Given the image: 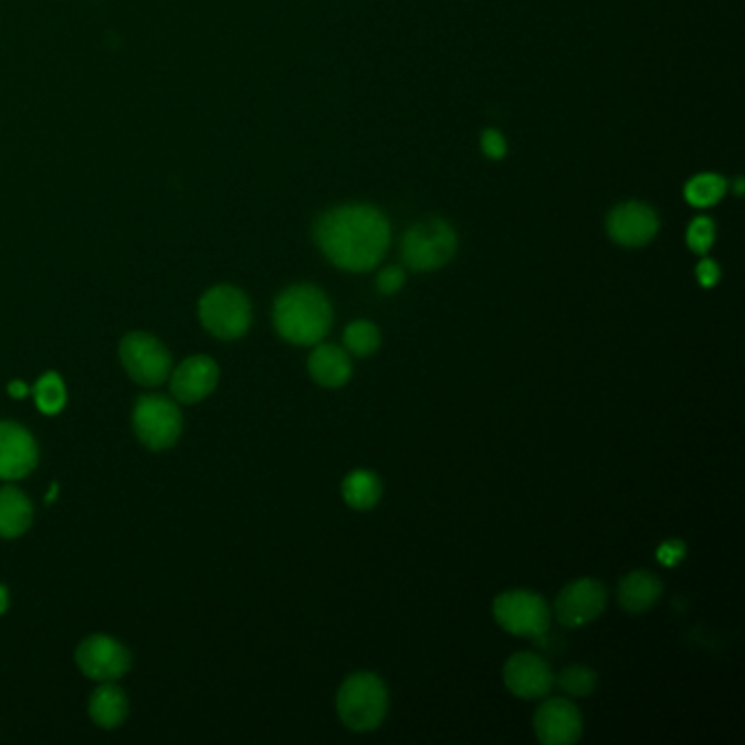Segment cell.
<instances>
[{
  "label": "cell",
  "instance_id": "obj_29",
  "mask_svg": "<svg viewBox=\"0 0 745 745\" xmlns=\"http://www.w3.org/2000/svg\"><path fill=\"white\" fill-rule=\"evenodd\" d=\"M697 280H700V284L706 286V288L715 286V284L720 282V267H717V263L704 259V261L697 265Z\"/></svg>",
  "mask_w": 745,
  "mask_h": 745
},
{
  "label": "cell",
  "instance_id": "obj_22",
  "mask_svg": "<svg viewBox=\"0 0 745 745\" xmlns=\"http://www.w3.org/2000/svg\"><path fill=\"white\" fill-rule=\"evenodd\" d=\"M344 344L355 357H370L380 346V330L368 319H357L346 328Z\"/></svg>",
  "mask_w": 745,
  "mask_h": 745
},
{
  "label": "cell",
  "instance_id": "obj_1",
  "mask_svg": "<svg viewBox=\"0 0 745 745\" xmlns=\"http://www.w3.org/2000/svg\"><path fill=\"white\" fill-rule=\"evenodd\" d=\"M313 234L333 265L355 274L374 270L391 241L387 217L368 203H346L324 212Z\"/></svg>",
  "mask_w": 745,
  "mask_h": 745
},
{
  "label": "cell",
  "instance_id": "obj_15",
  "mask_svg": "<svg viewBox=\"0 0 745 745\" xmlns=\"http://www.w3.org/2000/svg\"><path fill=\"white\" fill-rule=\"evenodd\" d=\"M219 380V368L210 357H190L174 376L171 391L180 402H199L210 396Z\"/></svg>",
  "mask_w": 745,
  "mask_h": 745
},
{
  "label": "cell",
  "instance_id": "obj_6",
  "mask_svg": "<svg viewBox=\"0 0 745 745\" xmlns=\"http://www.w3.org/2000/svg\"><path fill=\"white\" fill-rule=\"evenodd\" d=\"M492 612L496 623L514 637L541 641L552 628L549 604L529 590H510L499 595Z\"/></svg>",
  "mask_w": 745,
  "mask_h": 745
},
{
  "label": "cell",
  "instance_id": "obj_27",
  "mask_svg": "<svg viewBox=\"0 0 745 745\" xmlns=\"http://www.w3.org/2000/svg\"><path fill=\"white\" fill-rule=\"evenodd\" d=\"M402 284H405V272L400 267H385L376 279V288L382 295L398 293L402 288Z\"/></svg>",
  "mask_w": 745,
  "mask_h": 745
},
{
  "label": "cell",
  "instance_id": "obj_28",
  "mask_svg": "<svg viewBox=\"0 0 745 745\" xmlns=\"http://www.w3.org/2000/svg\"><path fill=\"white\" fill-rule=\"evenodd\" d=\"M684 554H686V547H684L682 541H667V543H662L658 547L655 558H658L660 564H664V566H675V564L682 562Z\"/></svg>",
  "mask_w": 745,
  "mask_h": 745
},
{
  "label": "cell",
  "instance_id": "obj_8",
  "mask_svg": "<svg viewBox=\"0 0 745 745\" xmlns=\"http://www.w3.org/2000/svg\"><path fill=\"white\" fill-rule=\"evenodd\" d=\"M120 361L129 378L145 387H156L171 374L169 350L147 333H132L120 342Z\"/></svg>",
  "mask_w": 745,
  "mask_h": 745
},
{
  "label": "cell",
  "instance_id": "obj_20",
  "mask_svg": "<svg viewBox=\"0 0 745 745\" xmlns=\"http://www.w3.org/2000/svg\"><path fill=\"white\" fill-rule=\"evenodd\" d=\"M342 494L353 510H372L380 501L382 485L380 479L370 470H355L344 479Z\"/></svg>",
  "mask_w": 745,
  "mask_h": 745
},
{
  "label": "cell",
  "instance_id": "obj_19",
  "mask_svg": "<svg viewBox=\"0 0 745 745\" xmlns=\"http://www.w3.org/2000/svg\"><path fill=\"white\" fill-rule=\"evenodd\" d=\"M91 717L94 724L101 728H116L123 724V720L127 717V697L125 693L105 682L103 686H98L94 691L93 700H91Z\"/></svg>",
  "mask_w": 745,
  "mask_h": 745
},
{
  "label": "cell",
  "instance_id": "obj_16",
  "mask_svg": "<svg viewBox=\"0 0 745 745\" xmlns=\"http://www.w3.org/2000/svg\"><path fill=\"white\" fill-rule=\"evenodd\" d=\"M308 374L322 387H342L353 376V364L344 348L322 344L308 359Z\"/></svg>",
  "mask_w": 745,
  "mask_h": 745
},
{
  "label": "cell",
  "instance_id": "obj_17",
  "mask_svg": "<svg viewBox=\"0 0 745 745\" xmlns=\"http://www.w3.org/2000/svg\"><path fill=\"white\" fill-rule=\"evenodd\" d=\"M662 595V581L650 570H632L619 584V604L632 615L648 612Z\"/></svg>",
  "mask_w": 745,
  "mask_h": 745
},
{
  "label": "cell",
  "instance_id": "obj_7",
  "mask_svg": "<svg viewBox=\"0 0 745 745\" xmlns=\"http://www.w3.org/2000/svg\"><path fill=\"white\" fill-rule=\"evenodd\" d=\"M134 431L149 451H167L182 433V413L167 396H143L134 407Z\"/></svg>",
  "mask_w": 745,
  "mask_h": 745
},
{
  "label": "cell",
  "instance_id": "obj_24",
  "mask_svg": "<svg viewBox=\"0 0 745 745\" xmlns=\"http://www.w3.org/2000/svg\"><path fill=\"white\" fill-rule=\"evenodd\" d=\"M558 684L559 689L570 697H588L597 689V673L588 667L573 664L559 671Z\"/></svg>",
  "mask_w": 745,
  "mask_h": 745
},
{
  "label": "cell",
  "instance_id": "obj_26",
  "mask_svg": "<svg viewBox=\"0 0 745 745\" xmlns=\"http://www.w3.org/2000/svg\"><path fill=\"white\" fill-rule=\"evenodd\" d=\"M481 149L490 160H501L507 154V143L505 136L496 129H485L481 134Z\"/></svg>",
  "mask_w": 745,
  "mask_h": 745
},
{
  "label": "cell",
  "instance_id": "obj_12",
  "mask_svg": "<svg viewBox=\"0 0 745 745\" xmlns=\"http://www.w3.org/2000/svg\"><path fill=\"white\" fill-rule=\"evenodd\" d=\"M658 214L648 203L626 201L619 203L606 221L608 234L615 243L623 248H643L658 232Z\"/></svg>",
  "mask_w": 745,
  "mask_h": 745
},
{
  "label": "cell",
  "instance_id": "obj_14",
  "mask_svg": "<svg viewBox=\"0 0 745 745\" xmlns=\"http://www.w3.org/2000/svg\"><path fill=\"white\" fill-rule=\"evenodd\" d=\"M38 464V444L33 436L15 424L0 422V479L15 481L27 476Z\"/></svg>",
  "mask_w": 745,
  "mask_h": 745
},
{
  "label": "cell",
  "instance_id": "obj_23",
  "mask_svg": "<svg viewBox=\"0 0 745 745\" xmlns=\"http://www.w3.org/2000/svg\"><path fill=\"white\" fill-rule=\"evenodd\" d=\"M33 394H35L38 409L42 413H46V416L60 413L64 409V405H66V387H64V380L60 378V374H44L38 380Z\"/></svg>",
  "mask_w": 745,
  "mask_h": 745
},
{
  "label": "cell",
  "instance_id": "obj_30",
  "mask_svg": "<svg viewBox=\"0 0 745 745\" xmlns=\"http://www.w3.org/2000/svg\"><path fill=\"white\" fill-rule=\"evenodd\" d=\"M9 394H11L13 398H24V396H27V387H24L22 382L13 380V382H9Z\"/></svg>",
  "mask_w": 745,
  "mask_h": 745
},
{
  "label": "cell",
  "instance_id": "obj_3",
  "mask_svg": "<svg viewBox=\"0 0 745 745\" xmlns=\"http://www.w3.org/2000/svg\"><path fill=\"white\" fill-rule=\"evenodd\" d=\"M389 709L385 682L370 671L353 673L337 693V713L353 733L376 731Z\"/></svg>",
  "mask_w": 745,
  "mask_h": 745
},
{
  "label": "cell",
  "instance_id": "obj_11",
  "mask_svg": "<svg viewBox=\"0 0 745 745\" xmlns=\"http://www.w3.org/2000/svg\"><path fill=\"white\" fill-rule=\"evenodd\" d=\"M534 731L545 745H573L584 733L579 709L566 697L547 700L534 715Z\"/></svg>",
  "mask_w": 745,
  "mask_h": 745
},
{
  "label": "cell",
  "instance_id": "obj_10",
  "mask_svg": "<svg viewBox=\"0 0 745 745\" xmlns=\"http://www.w3.org/2000/svg\"><path fill=\"white\" fill-rule=\"evenodd\" d=\"M503 680L512 695L521 700L547 697L554 689L556 675L547 660L532 652L514 653L503 667Z\"/></svg>",
  "mask_w": 745,
  "mask_h": 745
},
{
  "label": "cell",
  "instance_id": "obj_21",
  "mask_svg": "<svg viewBox=\"0 0 745 745\" xmlns=\"http://www.w3.org/2000/svg\"><path fill=\"white\" fill-rule=\"evenodd\" d=\"M726 180L717 174H700L695 176L686 188H684V197L691 206H697V208H709L713 203H717L724 192H726Z\"/></svg>",
  "mask_w": 745,
  "mask_h": 745
},
{
  "label": "cell",
  "instance_id": "obj_25",
  "mask_svg": "<svg viewBox=\"0 0 745 745\" xmlns=\"http://www.w3.org/2000/svg\"><path fill=\"white\" fill-rule=\"evenodd\" d=\"M715 241V223L709 217H697L686 232V243L695 254H706Z\"/></svg>",
  "mask_w": 745,
  "mask_h": 745
},
{
  "label": "cell",
  "instance_id": "obj_13",
  "mask_svg": "<svg viewBox=\"0 0 745 745\" xmlns=\"http://www.w3.org/2000/svg\"><path fill=\"white\" fill-rule=\"evenodd\" d=\"M77 664L93 680L114 682L127 673L132 664V655L118 641L96 634V637H88L80 646Z\"/></svg>",
  "mask_w": 745,
  "mask_h": 745
},
{
  "label": "cell",
  "instance_id": "obj_9",
  "mask_svg": "<svg viewBox=\"0 0 745 745\" xmlns=\"http://www.w3.org/2000/svg\"><path fill=\"white\" fill-rule=\"evenodd\" d=\"M608 592L601 581L584 577L562 588L556 601V619L564 628L592 623L606 610Z\"/></svg>",
  "mask_w": 745,
  "mask_h": 745
},
{
  "label": "cell",
  "instance_id": "obj_4",
  "mask_svg": "<svg viewBox=\"0 0 745 745\" xmlns=\"http://www.w3.org/2000/svg\"><path fill=\"white\" fill-rule=\"evenodd\" d=\"M458 252L455 230L438 217L411 225L400 243L402 263L413 272H433L453 261Z\"/></svg>",
  "mask_w": 745,
  "mask_h": 745
},
{
  "label": "cell",
  "instance_id": "obj_5",
  "mask_svg": "<svg viewBox=\"0 0 745 745\" xmlns=\"http://www.w3.org/2000/svg\"><path fill=\"white\" fill-rule=\"evenodd\" d=\"M199 317L208 333L232 342L248 333L252 324V304L241 288L221 284L203 293L199 300Z\"/></svg>",
  "mask_w": 745,
  "mask_h": 745
},
{
  "label": "cell",
  "instance_id": "obj_18",
  "mask_svg": "<svg viewBox=\"0 0 745 745\" xmlns=\"http://www.w3.org/2000/svg\"><path fill=\"white\" fill-rule=\"evenodd\" d=\"M33 507L13 485L0 487V538H18L31 527Z\"/></svg>",
  "mask_w": 745,
  "mask_h": 745
},
{
  "label": "cell",
  "instance_id": "obj_31",
  "mask_svg": "<svg viewBox=\"0 0 745 745\" xmlns=\"http://www.w3.org/2000/svg\"><path fill=\"white\" fill-rule=\"evenodd\" d=\"M7 610V590L0 586V615Z\"/></svg>",
  "mask_w": 745,
  "mask_h": 745
},
{
  "label": "cell",
  "instance_id": "obj_2",
  "mask_svg": "<svg viewBox=\"0 0 745 745\" xmlns=\"http://www.w3.org/2000/svg\"><path fill=\"white\" fill-rule=\"evenodd\" d=\"M280 337L295 346H317L330 330L333 308L322 288L295 284L280 293L274 306Z\"/></svg>",
  "mask_w": 745,
  "mask_h": 745
}]
</instances>
